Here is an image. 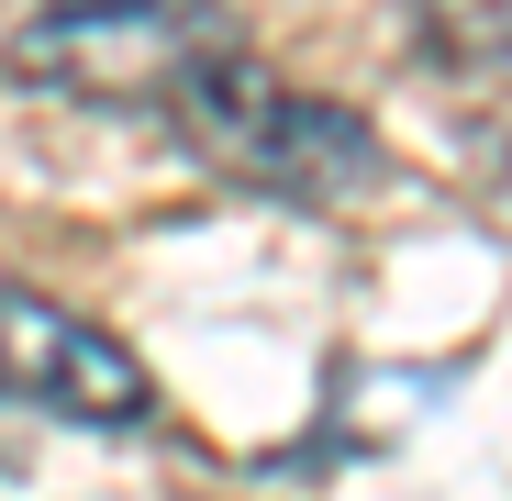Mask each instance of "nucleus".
Wrapping results in <instances>:
<instances>
[{
    "label": "nucleus",
    "instance_id": "3",
    "mask_svg": "<svg viewBox=\"0 0 512 501\" xmlns=\"http://www.w3.org/2000/svg\"><path fill=\"white\" fill-rule=\"evenodd\" d=\"M0 401H34L56 424H90V435H134L156 424V379L123 334H101L90 312H67L23 279H0Z\"/></svg>",
    "mask_w": 512,
    "mask_h": 501
},
{
    "label": "nucleus",
    "instance_id": "4",
    "mask_svg": "<svg viewBox=\"0 0 512 501\" xmlns=\"http://www.w3.org/2000/svg\"><path fill=\"white\" fill-rule=\"evenodd\" d=\"M412 45L435 67H512V0H412Z\"/></svg>",
    "mask_w": 512,
    "mask_h": 501
},
{
    "label": "nucleus",
    "instance_id": "2",
    "mask_svg": "<svg viewBox=\"0 0 512 501\" xmlns=\"http://www.w3.org/2000/svg\"><path fill=\"white\" fill-rule=\"evenodd\" d=\"M223 56V0H34L12 67L56 101H167L179 78Z\"/></svg>",
    "mask_w": 512,
    "mask_h": 501
},
{
    "label": "nucleus",
    "instance_id": "1",
    "mask_svg": "<svg viewBox=\"0 0 512 501\" xmlns=\"http://www.w3.org/2000/svg\"><path fill=\"white\" fill-rule=\"evenodd\" d=\"M167 123H179V145L212 167V179L234 190H268V201H346L379 179V134L357 101H323L301 90V78H279L268 56H201L179 90H167Z\"/></svg>",
    "mask_w": 512,
    "mask_h": 501
}]
</instances>
